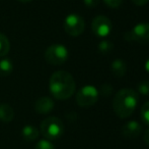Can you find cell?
I'll list each match as a JSON object with an SVG mask.
<instances>
[{
	"mask_svg": "<svg viewBox=\"0 0 149 149\" xmlns=\"http://www.w3.org/2000/svg\"><path fill=\"white\" fill-rule=\"evenodd\" d=\"M75 81L73 77L65 71L55 72L50 78V92L58 100H66L73 95L75 91Z\"/></svg>",
	"mask_w": 149,
	"mask_h": 149,
	"instance_id": "cell-1",
	"label": "cell"
},
{
	"mask_svg": "<svg viewBox=\"0 0 149 149\" xmlns=\"http://www.w3.org/2000/svg\"><path fill=\"white\" fill-rule=\"evenodd\" d=\"M138 93L130 88H124L116 94L113 101L114 112L121 119L130 117L138 103Z\"/></svg>",
	"mask_w": 149,
	"mask_h": 149,
	"instance_id": "cell-2",
	"label": "cell"
},
{
	"mask_svg": "<svg viewBox=\"0 0 149 149\" xmlns=\"http://www.w3.org/2000/svg\"><path fill=\"white\" fill-rule=\"evenodd\" d=\"M64 125L62 121L56 117L45 119L41 124V133L47 140H56L62 136Z\"/></svg>",
	"mask_w": 149,
	"mask_h": 149,
	"instance_id": "cell-3",
	"label": "cell"
},
{
	"mask_svg": "<svg viewBox=\"0 0 149 149\" xmlns=\"http://www.w3.org/2000/svg\"><path fill=\"white\" fill-rule=\"evenodd\" d=\"M68 50L62 44H53L45 52V59L52 66H61L68 59Z\"/></svg>",
	"mask_w": 149,
	"mask_h": 149,
	"instance_id": "cell-4",
	"label": "cell"
},
{
	"mask_svg": "<svg viewBox=\"0 0 149 149\" xmlns=\"http://www.w3.org/2000/svg\"><path fill=\"white\" fill-rule=\"evenodd\" d=\"M97 89L91 85L82 87L76 94V102L80 107H90L98 100Z\"/></svg>",
	"mask_w": 149,
	"mask_h": 149,
	"instance_id": "cell-5",
	"label": "cell"
},
{
	"mask_svg": "<svg viewBox=\"0 0 149 149\" xmlns=\"http://www.w3.org/2000/svg\"><path fill=\"white\" fill-rule=\"evenodd\" d=\"M84 20L77 13L69 14L64 20L65 32L72 37H77L81 35L84 31Z\"/></svg>",
	"mask_w": 149,
	"mask_h": 149,
	"instance_id": "cell-6",
	"label": "cell"
},
{
	"mask_svg": "<svg viewBox=\"0 0 149 149\" xmlns=\"http://www.w3.org/2000/svg\"><path fill=\"white\" fill-rule=\"evenodd\" d=\"M91 30L97 37H107L112 31V22L104 16H97L92 20Z\"/></svg>",
	"mask_w": 149,
	"mask_h": 149,
	"instance_id": "cell-7",
	"label": "cell"
},
{
	"mask_svg": "<svg viewBox=\"0 0 149 149\" xmlns=\"http://www.w3.org/2000/svg\"><path fill=\"white\" fill-rule=\"evenodd\" d=\"M133 41L149 43V23H139L131 30Z\"/></svg>",
	"mask_w": 149,
	"mask_h": 149,
	"instance_id": "cell-8",
	"label": "cell"
},
{
	"mask_svg": "<svg viewBox=\"0 0 149 149\" xmlns=\"http://www.w3.org/2000/svg\"><path fill=\"white\" fill-rule=\"evenodd\" d=\"M142 127L138 121H130L126 123L122 128V134L125 138L128 139H134L137 138L141 134Z\"/></svg>",
	"mask_w": 149,
	"mask_h": 149,
	"instance_id": "cell-9",
	"label": "cell"
},
{
	"mask_svg": "<svg viewBox=\"0 0 149 149\" xmlns=\"http://www.w3.org/2000/svg\"><path fill=\"white\" fill-rule=\"evenodd\" d=\"M54 101L52 98L44 96L36 101L35 103V110L40 114H47L50 112H52L54 108Z\"/></svg>",
	"mask_w": 149,
	"mask_h": 149,
	"instance_id": "cell-10",
	"label": "cell"
},
{
	"mask_svg": "<svg viewBox=\"0 0 149 149\" xmlns=\"http://www.w3.org/2000/svg\"><path fill=\"white\" fill-rule=\"evenodd\" d=\"M14 117V110L7 103L0 104V121L4 123H9Z\"/></svg>",
	"mask_w": 149,
	"mask_h": 149,
	"instance_id": "cell-11",
	"label": "cell"
},
{
	"mask_svg": "<svg viewBox=\"0 0 149 149\" xmlns=\"http://www.w3.org/2000/svg\"><path fill=\"white\" fill-rule=\"evenodd\" d=\"M22 135L26 141L31 142V141H35L36 139H38L40 133H39V130H38L36 127L28 125V126H26V127L22 128Z\"/></svg>",
	"mask_w": 149,
	"mask_h": 149,
	"instance_id": "cell-12",
	"label": "cell"
},
{
	"mask_svg": "<svg viewBox=\"0 0 149 149\" xmlns=\"http://www.w3.org/2000/svg\"><path fill=\"white\" fill-rule=\"evenodd\" d=\"M111 68H112L113 74L119 78L125 76L126 72H127L126 62L122 59H115L114 61H113L112 66H111Z\"/></svg>",
	"mask_w": 149,
	"mask_h": 149,
	"instance_id": "cell-13",
	"label": "cell"
},
{
	"mask_svg": "<svg viewBox=\"0 0 149 149\" xmlns=\"http://www.w3.org/2000/svg\"><path fill=\"white\" fill-rule=\"evenodd\" d=\"M13 71V64L12 61L8 58H3L0 60V76L1 77H7Z\"/></svg>",
	"mask_w": 149,
	"mask_h": 149,
	"instance_id": "cell-14",
	"label": "cell"
},
{
	"mask_svg": "<svg viewBox=\"0 0 149 149\" xmlns=\"http://www.w3.org/2000/svg\"><path fill=\"white\" fill-rule=\"evenodd\" d=\"M10 50V43L7 37L0 33V56H5Z\"/></svg>",
	"mask_w": 149,
	"mask_h": 149,
	"instance_id": "cell-15",
	"label": "cell"
},
{
	"mask_svg": "<svg viewBox=\"0 0 149 149\" xmlns=\"http://www.w3.org/2000/svg\"><path fill=\"white\" fill-rule=\"evenodd\" d=\"M113 49H114V43L109 40H102L98 44V51L102 54L110 53Z\"/></svg>",
	"mask_w": 149,
	"mask_h": 149,
	"instance_id": "cell-16",
	"label": "cell"
},
{
	"mask_svg": "<svg viewBox=\"0 0 149 149\" xmlns=\"http://www.w3.org/2000/svg\"><path fill=\"white\" fill-rule=\"evenodd\" d=\"M141 119L146 126H149V101L145 102L141 108Z\"/></svg>",
	"mask_w": 149,
	"mask_h": 149,
	"instance_id": "cell-17",
	"label": "cell"
},
{
	"mask_svg": "<svg viewBox=\"0 0 149 149\" xmlns=\"http://www.w3.org/2000/svg\"><path fill=\"white\" fill-rule=\"evenodd\" d=\"M137 90L140 94H143V95H149V81L148 80L140 82L137 86Z\"/></svg>",
	"mask_w": 149,
	"mask_h": 149,
	"instance_id": "cell-18",
	"label": "cell"
},
{
	"mask_svg": "<svg viewBox=\"0 0 149 149\" xmlns=\"http://www.w3.org/2000/svg\"><path fill=\"white\" fill-rule=\"evenodd\" d=\"M35 149H55L54 145L49 141V140H41L37 143Z\"/></svg>",
	"mask_w": 149,
	"mask_h": 149,
	"instance_id": "cell-19",
	"label": "cell"
},
{
	"mask_svg": "<svg viewBox=\"0 0 149 149\" xmlns=\"http://www.w3.org/2000/svg\"><path fill=\"white\" fill-rule=\"evenodd\" d=\"M112 92H113V86L110 85V84H104L100 87V90L98 93H100L104 97H108V96H110L112 94Z\"/></svg>",
	"mask_w": 149,
	"mask_h": 149,
	"instance_id": "cell-20",
	"label": "cell"
},
{
	"mask_svg": "<svg viewBox=\"0 0 149 149\" xmlns=\"http://www.w3.org/2000/svg\"><path fill=\"white\" fill-rule=\"evenodd\" d=\"M104 3L111 8H119L123 0H104Z\"/></svg>",
	"mask_w": 149,
	"mask_h": 149,
	"instance_id": "cell-21",
	"label": "cell"
},
{
	"mask_svg": "<svg viewBox=\"0 0 149 149\" xmlns=\"http://www.w3.org/2000/svg\"><path fill=\"white\" fill-rule=\"evenodd\" d=\"M83 2L89 8H94L100 4V0H83Z\"/></svg>",
	"mask_w": 149,
	"mask_h": 149,
	"instance_id": "cell-22",
	"label": "cell"
},
{
	"mask_svg": "<svg viewBox=\"0 0 149 149\" xmlns=\"http://www.w3.org/2000/svg\"><path fill=\"white\" fill-rule=\"evenodd\" d=\"M134 4H136L137 6H143L145 4H147L149 2V0H132Z\"/></svg>",
	"mask_w": 149,
	"mask_h": 149,
	"instance_id": "cell-23",
	"label": "cell"
},
{
	"mask_svg": "<svg viewBox=\"0 0 149 149\" xmlns=\"http://www.w3.org/2000/svg\"><path fill=\"white\" fill-rule=\"evenodd\" d=\"M143 140H144V142H145L146 145L149 146V129H147L145 132H144V134H143Z\"/></svg>",
	"mask_w": 149,
	"mask_h": 149,
	"instance_id": "cell-24",
	"label": "cell"
},
{
	"mask_svg": "<svg viewBox=\"0 0 149 149\" xmlns=\"http://www.w3.org/2000/svg\"><path fill=\"white\" fill-rule=\"evenodd\" d=\"M145 70L149 73V58L147 59V61H146V64H145Z\"/></svg>",
	"mask_w": 149,
	"mask_h": 149,
	"instance_id": "cell-25",
	"label": "cell"
},
{
	"mask_svg": "<svg viewBox=\"0 0 149 149\" xmlns=\"http://www.w3.org/2000/svg\"><path fill=\"white\" fill-rule=\"evenodd\" d=\"M18 1L24 2V3H26V2H30V1H31V0H18Z\"/></svg>",
	"mask_w": 149,
	"mask_h": 149,
	"instance_id": "cell-26",
	"label": "cell"
}]
</instances>
